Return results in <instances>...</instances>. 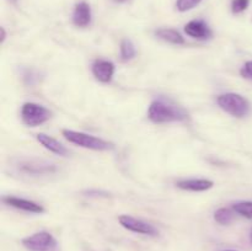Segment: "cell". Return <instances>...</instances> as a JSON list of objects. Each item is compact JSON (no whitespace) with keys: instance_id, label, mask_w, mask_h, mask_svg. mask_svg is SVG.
Masks as SVG:
<instances>
[{"instance_id":"1","label":"cell","mask_w":252,"mask_h":251,"mask_svg":"<svg viewBox=\"0 0 252 251\" xmlns=\"http://www.w3.org/2000/svg\"><path fill=\"white\" fill-rule=\"evenodd\" d=\"M148 117L153 123L182 122L189 118V113L180 106L171 103L164 98H157L150 103L148 108Z\"/></svg>"},{"instance_id":"2","label":"cell","mask_w":252,"mask_h":251,"mask_svg":"<svg viewBox=\"0 0 252 251\" xmlns=\"http://www.w3.org/2000/svg\"><path fill=\"white\" fill-rule=\"evenodd\" d=\"M62 135L69 143H73V144L79 145V147L85 148V149L105 152V150H111L115 148L113 143L84 132H76V130L73 129H63L62 130Z\"/></svg>"},{"instance_id":"3","label":"cell","mask_w":252,"mask_h":251,"mask_svg":"<svg viewBox=\"0 0 252 251\" xmlns=\"http://www.w3.org/2000/svg\"><path fill=\"white\" fill-rule=\"evenodd\" d=\"M217 103L223 111L234 117L243 118L250 112V102L244 96L235 93L221 94L217 97Z\"/></svg>"},{"instance_id":"4","label":"cell","mask_w":252,"mask_h":251,"mask_svg":"<svg viewBox=\"0 0 252 251\" xmlns=\"http://www.w3.org/2000/svg\"><path fill=\"white\" fill-rule=\"evenodd\" d=\"M20 174H24L25 176H47L57 172L58 167L56 164L46 161V160L36 159V157H25L19 159L14 165Z\"/></svg>"},{"instance_id":"5","label":"cell","mask_w":252,"mask_h":251,"mask_svg":"<svg viewBox=\"0 0 252 251\" xmlns=\"http://www.w3.org/2000/svg\"><path fill=\"white\" fill-rule=\"evenodd\" d=\"M21 243L29 251H59L58 241L48 231H38L26 236Z\"/></svg>"},{"instance_id":"6","label":"cell","mask_w":252,"mask_h":251,"mask_svg":"<svg viewBox=\"0 0 252 251\" xmlns=\"http://www.w3.org/2000/svg\"><path fill=\"white\" fill-rule=\"evenodd\" d=\"M51 111L38 103L25 102L21 107V120L29 127L43 125L51 118Z\"/></svg>"},{"instance_id":"7","label":"cell","mask_w":252,"mask_h":251,"mask_svg":"<svg viewBox=\"0 0 252 251\" xmlns=\"http://www.w3.org/2000/svg\"><path fill=\"white\" fill-rule=\"evenodd\" d=\"M118 221H120L121 225L123 226L127 230L133 231V233L142 234V235H148V236H158L159 235V231L155 228L154 225H152L148 221L142 220L139 218H134L132 216H128V214H122V216L118 217Z\"/></svg>"},{"instance_id":"8","label":"cell","mask_w":252,"mask_h":251,"mask_svg":"<svg viewBox=\"0 0 252 251\" xmlns=\"http://www.w3.org/2000/svg\"><path fill=\"white\" fill-rule=\"evenodd\" d=\"M1 201L4 202L5 204L10 207H14V208L20 209V211L29 212V213H36L41 214L44 212V208L38 204L37 202L30 201V199L20 198V197L15 196H4L1 198Z\"/></svg>"},{"instance_id":"9","label":"cell","mask_w":252,"mask_h":251,"mask_svg":"<svg viewBox=\"0 0 252 251\" xmlns=\"http://www.w3.org/2000/svg\"><path fill=\"white\" fill-rule=\"evenodd\" d=\"M94 76L101 83H110L115 74V64L106 59H96L91 66Z\"/></svg>"},{"instance_id":"10","label":"cell","mask_w":252,"mask_h":251,"mask_svg":"<svg viewBox=\"0 0 252 251\" xmlns=\"http://www.w3.org/2000/svg\"><path fill=\"white\" fill-rule=\"evenodd\" d=\"M185 32L196 39H208L212 37V30L203 20H192L185 26Z\"/></svg>"},{"instance_id":"11","label":"cell","mask_w":252,"mask_h":251,"mask_svg":"<svg viewBox=\"0 0 252 251\" xmlns=\"http://www.w3.org/2000/svg\"><path fill=\"white\" fill-rule=\"evenodd\" d=\"M176 186L184 191L203 192L212 188L214 186V182L207 179H182L176 181Z\"/></svg>"},{"instance_id":"12","label":"cell","mask_w":252,"mask_h":251,"mask_svg":"<svg viewBox=\"0 0 252 251\" xmlns=\"http://www.w3.org/2000/svg\"><path fill=\"white\" fill-rule=\"evenodd\" d=\"M91 7L86 1H80L74 6L73 24L76 27H88L91 24Z\"/></svg>"},{"instance_id":"13","label":"cell","mask_w":252,"mask_h":251,"mask_svg":"<svg viewBox=\"0 0 252 251\" xmlns=\"http://www.w3.org/2000/svg\"><path fill=\"white\" fill-rule=\"evenodd\" d=\"M36 139L42 147L46 148L47 150H49L53 154L61 155V157H68L69 155V150L61 142H58L56 138L51 137V135L44 134V133H38L36 135Z\"/></svg>"},{"instance_id":"14","label":"cell","mask_w":252,"mask_h":251,"mask_svg":"<svg viewBox=\"0 0 252 251\" xmlns=\"http://www.w3.org/2000/svg\"><path fill=\"white\" fill-rule=\"evenodd\" d=\"M155 34H157L160 39L167 42V43L177 44V46H179V44H185V38L182 37V34L174 29H166V27L158 29L157 31H155Z\"/></svg>"},{"instance_id":"15","label":"cell","mask_w":252,"mask_h":251,"mask_svg":"<svg viewBox=\"0 0 252 251\" xmlns=\"http://www.w3.org/2000/svg\"><path fill=\"white\" fill-rule=\"evenodd\" d=\"M120 53H121V59H122L123 62L132 61V59L135 57V54H137V49H135L134 43L128 38L122 39L120 46Z\"/></svg>"},{"instance_id":"16","label":"cell","mask_w":252,"mask_h":251,"mask_svg":"<svg viewBox=\"0 0 252 251\" xmlns=\"http://www.w3.org/2000/svg\"><path fill=\"white\" fill-rule=\"evenodd\" d=\"M214 220L220 225H229L234 220V212L225 207L217 209L214 213Z\"/></svg>"},{"instance_id":"17","label":"cell","mask_w":252,"mask_h":251,"mask_svg":"<svg viewBox=\"0 0 252 251\" xmlns=\"http://www.w3.org/2000/svg\"><path fill=\"white\" fill-rule=\"evenodd\" d=\"M233 211L241 217L248 219H252V202L251 201H240L233 204Z\"/></svg>"},{"instance_id":"18","label":"cell","mask_w":252,"mask_h":251,"mask_svg":"<svg viewBox=\"0 0 252 251\" xmlns=\"http://www.w3.org/2000/svg\"><path fill=\"white\" fill-rule=\"evenodd\" d=\"M201 1L202 0H177L176 9L180 12L189 11V10H192L193 7H196Z\"/></svg>"},{"instance_id":"19","label":"cell","mask_w":252,"mask_h":251,"mask_svg":"<svg viewBox=\"0 0 252 251\" xmlns=\"http://www.w3.org/2000/svg\"><path fill=\"white\" fill-rule=\"evenodd\" d=\"M250 5V0H233L231 1V11L234 14H241Z\"/></svg>"},{"instance_id":"20","label":"cell","mask_w":252,"mask_h":251,"mask_svg":"<svg viewBox=\"0 0 252 251\" xmlns=\"http://www.w3.org/2000/svg\"><path fill=\"white\" fill-rule=\"evenodd\" d=\"M24 80L29 85H33V84H36L39 80L38 73L34 69H26L24 71Z\"/></svg>"},{"instance_id":"21","label":"cell","mask_w":252,"mask_h":251,"mask_svg":"<svg viewBox=\"0 0 252 251\" xmlns=\"http://www.w3.org/2000/svg\"><path fill=\"white\" fill-rule=\"evenodd\" d=\"M240 74L243 78L250 79V80H252V61L246 62V63L244 64L243 68L240 69Z\"/></svg>"},{"instance_id":"22","label":"cell","mask_w":252,"mask_h":251,"mask_svg":"<svg viewBox=\"0 0 252 251\" xmlns=\"http://www.w3.org/2000/svg\"><path fill=\"white\" fill-rule=\"evenodd\" d=\"M88 193V196H101V193L103 194H108L107 192H102V191H94V189H90V191L86 192Z\"/></svg>"},{"instance_id":"23","label":"cell","mask_w":252,"mask_h":251,"mask_svg":"<svg viewBox=\"0 0 252 251\" xmlns=\"http://www.w3.org/2000/svg\"><path fill=\"white\" fill-rule=\"evenodd\" d=\"M0 32H1V39H0V41H1V43H2V42L5 41V38H6V33H5L4 27H1V29H0Z\"/></svg>"},{"instance_id":"24","label":"cell","mask_w":252,"mask_h":251,"mask_svg":"<svg viewBox=\"0 0 252 251\" xmlns=\"http://www.w3.org/2000/svg\"><path fill=\"white\" fill-rule=\"evenodd\" d=\"M116 2H125V1H127V0H115Z\"/></svg>"},{"instance_id":"25","label":"cell","mask_w":252,"mask_h":251,"mask_svg":"<svg viewBox=\"0 0 252 251\" xmlns=\"http://www.w3.org/2000/svg\"><path fill=\"white\" fill-rule=\"evenodd\" d=\"M250 239H251V243H252V229H251V234H250Z\"/></svg>"},{"instance_id":"26","label":"cell","mask_w":252,"mask_h":251,"mask_svg":"<svg viewBox=\"0 0 252 251\" xmlns=\"http://www.w3.org/2000/svg\"><path fill=\"white\" fill-rule=\"evenodd\" d=\"M11 1H12V2H17V0H11Z\"/></svg>"},{"instance_id":"27","label":"cell","mask_w":252,"mask_h":251,"mask_svg":"<svg viewBox=\"0 0 252 251\" xmlns=\"http://www.w3.org/2000/svg\"><path fill=\"white\" fill-rule=\"evenodd\" d=\"M224 251H234V250H224Z\"/></svg>"}]
</instances>
